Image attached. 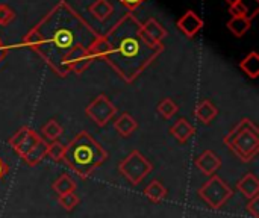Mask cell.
<instances>
[{
  "label": "cell",
  "instance_id": "cell-1",
  "mask_svg": "<svg viewBox=\"0 0 259 218\" xmlns=\"http://www.w3.org/2000/svg\"><path fill=\"white\" fill-rule=\"evenodd\" d=\"M108 152L85 130L77 134L67 146L62 161L80 179H88L105 161Z\"/></svg>",
  "mask_w": 259,
  "mask_h": 218
},
{
  "label": "cell",
  "instance_id": "cell-2",
  "mask_svg": "<svg viewBox=\"0 0 259 218\" xmlns=\"http://www.w3.org/2000/svg\"><path fill=\"white\" fill-rule=\"evenodd\" d=\"M225 144L243 162H250L259 152L258 127L252 120L243 118L225 137Z\"/></svg>",
  "mask_w": 259,
  "mask_h": 218
},
{
  "label": "cell",
  "instance_id": "cell-3",
  "mask_svg": "<svg viewBox=\"0 0 259 218\" xmlns=\"http://www.w3.org/2000/svg\"><path fill=\"white\" fill-rule=\"evenodd\" d=\"M153 170L152 162H149L144 155L138 150H132L126 158H123L118 164L120 175L131 182L132 185H138L144 181L147 175H150Z\"/></svg>",
  "mask_w": 259,
  "mask_h": 218
},
{
  "label": "cell",
  "instance_id": "cell-4",
  "mask_svg": "<svg viewBox=\"0 0 259 218\" xmlns=\"http://www.w3.org/2000/svg\"><path fill=\"white\" fill-rule=\"evenodd\" d=\"M200 199L211 208V209H220L226 205V202L232 197L231 187L219 176H211L200 188L199 193Z\"/></svg>",
  "mask_w": 259,
  "mask_h": 218
},
{
  "label": "cell",
  "instance_id": "cell-5",
  "mask_svg": "<svg viewBox=\"0 0 259 218\" xmlns=\"http://www.w3.org/2000/svg\"><path fill=\"white\" fill-rule=\"evenodd\" d=\"M85 114L99 127H105L111 121V118L117 114V108L105 94H100L87 106Z\"/></svg>",
  "mask_w": 259,
  "mask_h": 218
},
{
  "label": "cell",
  "instance_id": "cell-6",
  "mask_svg": "<svg viewBox=\"0 0 259 218\" xmlns=\"http://www.w3.org/2000/svg\"><path fill=\"white\" fill-rule=\"evenodd\" d=\"M39 140H41V137L35 130H32L27 126H23L9 138L8 143L12 147V150L23 159L30 152V149L39 143Z\"/></svg>",
  "mask_w": 259,
  "mask_h": 218
},
{
  "label": "cell",
  "instance_id": "cell-7",
  "mask_svg": "<svg viewBox=\"0 0 259 218\" xmlns=\"http://www.w3.org/2000/svg\"><path fill=\"white\" fill-rule=\"evenodd\" d=\"M178 27L187 38H194L196 33L203 27V20L194 11H187L178 20Z\"/></svg>",
  "mask_w": 259,
  "mask_h": 218
},
{
  "label": "cell",
  "instance_id": "cell-8",
  "mask_svg": "<svg viewBox=\"0 0 259 218\" xmlns=\"http://www.w3.org/2000/svg\"><path fill=\"white\" fill-rule=\"evenodd\" d=\"M194 165L206 176H214V173L220 168L222 161L220 158L212 152V150H203L196 159H194Z\"/></svg>",
  "mask_w": 259,
  "mask_h": 218
},
{
  "label": "cell",
  "instance_id": "cell-9",
  "mask_svg": "<svg viewBox=\"0 0 259 218\" xmlns=\"http://www.w3.org/2000/svg\"><path fill=\"white\" fill-rule=\"evenodd\" d=\"M231 15H240L247 20H253L259 12V0H238L229 8Z\"/></svg>",
  "mask_w": 259,
  "mask_h": 218
},
{
  "label": "cell",
  "instance_id": "cell-10",
  "mask_svg": "<svg viewBox=\"0 0 259 218\" xmlns=\"http://www.w3.org/2000/svg\"><path fill=\"white\" fill-rule=\"evenodd\" d=\"M237 188H238V191H240L247 200H250V199L259 196L258 178H256L253 173H247L246 176H243V178L238 181Z\"/></svg>",
  "mask_w": 259,
  "mask_h": 218
},
{
  "label": "cell",
  "instance_id": "cell-11",
  "mask_svg": "<svg viewBox=\"0 0 259 218\" xmlns=\"http://www.w3.org/2000/svg\"><path fill=\"white\" fill-rule=\"evenodd\" d=\"M165 29L155 20H150L143 26V38L149 44H159L165 38Z\"/></svg>",
  "mask_w": 259,
  "mask_h": 218
},
{
  "label": "cell",
  "instance_id": "cell-12",
  "mask_svg": "<svg viewBox=\"0 0 259 218\" xmlns=\"http://www.w3.org/2000/svg\"><path fill=\"white\" fill-rule=\"evenodd\" d=\"M217 115H219L217 106H215L211 100H208V99L202 100V102L197 105V108L194 109V117H196L199 121H202L203 124H209Z\"/></svg>",
  "mask_w": 259,
  "mask_h": 218
},
{
  "label": "cell",
  "instance_id": "cell-13",
  "mask_svg": "<svg viewBox=\"0 0 259 218\" xmlns=\"http://www.w3.org/2000/svg\"><path fill=\"white\" fill-rule=\"evenodd\" d=\"M114 127H115V130L120 134V137L127 138V137H131V135L138 129V123H137V120H135L131 114L123 112V114L114 121Z\"/></svg>",
  "mask_w": 259,
  "mask_h": 218
},
{
  "label": "cell",
  "instance_id": "cell-14",
  "mask_svg": "<svg viewBox=\"0 0 259 218\" xmlns=\"http://www.w3.org/2000/svg\"><path fill=\"white\" fill-rule=\"evenodd\" d=\"M171 135L179 141V143H187L196 132V129L193 127V124L190 121H187L185 118H179L171 127H170Z\"/></svg>",
  "mask_w": 259,
  "mask_h": 218
},
{
  "label": "cell",
  "instance_id": "cell-15",
  "mask_svg": "<svg viewBox=\"0 0 259 218\" xmlns=\"http://www.w3.org/2000/svg\"><path fill=\"white\" fill-rule=\"evenodd\" d=\"M47 156V143L44 140H39L38 144H35L30 152L23 158V161L29 165V167H35L38 165L44 158Z\"/></svg>",
  "mask_w": 259,
  "mask_h": 218
},
{
  "label": "cell",
  "instance_id": "cell-16",
  "mask_svg": "<svg viewBox=\"0 0 259 218\" xmlns=\"http://www.w3.org/2000/svg\"><path fill=\"white\" fill-rule=\"evenodd\" d=\"M240 68L246 73L250 79H256L259 76V55L256 52H250L241 62Z\"/></svg>",
  "mask_w": 259,
  "mask_h": 218
},
{
  "label": "cell",
  "instance_id": "cell-17",
  "mask_svg": "<svg viewBox=\"0 0 259 218\" xmlns=\"http://www.w3.org/2000/svg\"><path fill=\"white\" fill-rule=\"evenodd\" d=\"M146 197L153 202V203H161L167 197V188L159 182V181H152L146 188H144Z\"/></svg>",
  "mask_w": 259,
  "mask_h": 218
},
{
  "label": "cell",
  "instance_id": "cell-18",
  "mask_svg": "<svg viewBox=\"0 0 259 218\" xmlns=\"http://www.w3.org/2000/svg\"><path fill=\"white\" fill-rule=\"evenodd\" d=\"M252 26V21L244 18V17H240V15H234L229 21H228V29L238 38H241L244 33H247V30L250 29Z\"/></svg>",
  "mask_w": 259,
  "mask_h": 218
},
{
  "label": "cell",
  "instance_id": "cell-19",
  "mask_svg": "<svg viewBox=\"0 0 259 218\" xmlns=\"http://www.w3.org/2000/svg\"><path fill=\"white\" fill-rule=\"evenodd\" d=\"M52 190L58 194V196H62V194H67V193H71L76 190V182L68 176V175H61L53 184H52Z\"/></svg>",
  "mask_w": 259,
  "mask_h": 218
},
{
  "label": "cell",
  "instance_id": "cell-20",
  "mask_svg": "<svg viewBox=\"0 0 259 218\" xmlns=\"http://www.w3.org/2000/svg\"><path fill=\"white\" fill-rule=\"evenodd\" d=\"M41 134L44 135L46 140L56 141L61 135H62V126L56 121V120H49L42 127H41Z\"/></svg>",
  "mask_w": 259,
  "mask_h": 218
},
{
  "label": "cell",
  "instance_id": "cell-21",
  "mask_svg": "<svg viewBox=\"0 0 259 218\" xmlns=\"http://www.w3.org/2000/svg\"><path fill=\"white\" fill-rule=\"evenodd\" d=\"M178 111H179V106H178V103H175L171 99H164V100H161L159 102V105H158V112H159V115L161 117H164V118H167V120H170V118H173L176 114H178Z\"/></svg>",
  "mask_w": 259,
  "mask_h": 218
},
{
  "label": "cell",
  "instance_id": "cell-22",
  "mask_svg": "<svg viewBox=\"0 0 259 218\" xmlns=\"http://www.w3.org/2000/svg\"><path fill=\"white\" fill-rule=\"evenodd\" d=\"M90 11H91V14H93L96 18H99V20H105V18L111 14L112 6H111L106 0H97L94 5H91Z\"/></svg>",
  "mask_w": 259,
  "mask_h": 218
},
{
  "label": "cell",
  "instance_id": "cell-23",
  "mask_svg": "<svg viewBox=\"0 0 259 218\" xmlns=\"http://www.w3.org/2000/svg\"><path fill=\"white\" fill-rule=\"evenodd\" d=\"M64 152H65V146L62 143L52 141L50 144H47V156L53 161V162H62L64 158Z\"/></svg>",
  "mask_w": 259,
  "mask_h": 218
},
{
  "label": "cell",
  "instance_id": "cell-24",
  "mask_svg": "<svg viewBox=\"0 0 259 218\" xmlns=\"http://www.w3.org/2000/svg\"><path fill=\"white\" fill-rule=\"evenodd\" d=\"M58 202H59V205L62 206V209H65L67 212H71V211L79 205L80 199H79V196H77L74 191H71V193H67V194L59 196V197H58Z\"/></svg>",
  "mask_w": 259,
  "mask_h": 218
},
{
  "label": "cell",
  "instance_id": "cell-25",
  "mask_svg": "<svg viewBox=\"0 0 259 218\" xmlns=\"http://www.w3.org/2000/svg\"><path fill=\"white\" fill-rule=\"evenodd\" d=\"M15 18V12L5 3H0V26H8Z\"/></svg>",
  "mask_w": 259,
  "mask_h": 218
},
{
  "label": "cell",
  "instance_id": "cell-26",
  "mask_svg": "<svg viewBox=\"0 0 259 218\" xmlns=\"http://www.w3.org/2000/svg\"><path fill=\"white\" fill-rule=\"evenodd\" d=\"M246 209H247V212H249L253 218H259V196H256V197H253V199L249 200Z\"/></svg>",
  "mask_w": 259,
  "mask_h": 218
},
{
  "label": "cell",
  "instance_id": "cell-27",
  "mask_svg": "<svg viewBox=\"0 0 259 218\" xmlns=\"http://www.w3.org/2000/svg\"><path fill=\"white\" fill-rule=\"evenodd\" d=\"M121 5H124V6H127V8H135V6H138V5H141L144 0H118Z\"/></svg>",
  "mask_w": 259,
  "mask_h": 218
},
{
  "label": "cell",
  "instance_id": "cell-28",
  "mask_svg": "<svg viewBox=\"0 0 259 218\" xmlns=\"http://www.w3.org/2000/svg\"><path fill=\"white\" fill-rule=\"evenodd\" d=\"M8 171H9V167H8V164L0 158V181L8 175Z\"/></svg>",
  "mask_w": 259,
  "mask_h": 218
},
{
  "label": "cell",
  "instance_id": "cell-29",
  "mask_svg": "<svg viewBox=\"0 0 259 218\" xmlns=\"http://www.w3.org/2000/svg\"><path fill=\"white\" fill-rule=\"evenodd\" d=\"M226 2H228V3H229V5H234V3H237V2H238V0H226Z\"/></svg>",
  "mask_w": 259,
  "mask_h": 218
},
{
  "label": "cell",
  "instance_id": "cell-30",
  "mask_svg": "<svg viewBox=\"0 0 259 218\" xmlns=\"http://www.w3.org/2000/svg\"><path fill=\"white\" fill-rule=\"evenodd\" d=\"M2 55H3V52H2V47H0V58H2Z\"/></svg>",
  "mask_w": 259,
  "mask_h": 218
}]
</instances>
